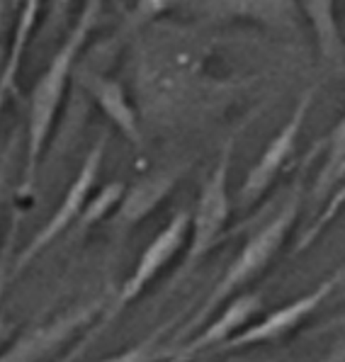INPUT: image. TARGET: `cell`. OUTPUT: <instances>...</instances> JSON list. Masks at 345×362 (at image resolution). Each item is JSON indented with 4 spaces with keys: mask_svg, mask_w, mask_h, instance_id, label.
Returning <instances> with one entry per match:
<instances>
[{
    "mask_svg": "<svg viewBox=\"0 0 345 362\" xmlns=\"http://www.w3.org/2000/svg\"><path fill=\"white\" fill-rule=\"evenodd\" d=\"M311 156L324 153V165L319 168L314 177V185L309 187V197L316 207H324L333 192L345 182V112L341 119L333 124V129L326 134L321 141L314 144V148L309 151Z\"/></svg>",
    "mask_w": 345,
    "mask_h": 362,
    "instance_id": "obj_15",
    "label": "cell"
},
{
    "mask_svg": "<svg viewBox=\"0 0 345 362\" xmlns=\"http://www.w3.org/2000/svg\"><path fill=\"white\" fill-rule=\"evenodd\" d=\"M299 15L309 25L321 64L336 76H345V37L338 0H297Z\"/></svg>",
    "mask_w": 345,
    "mask_h": 362,
    "instance_id": "obj_13",
    "label": "cell"
},
{
    "mask_svg": "<svg viewBox=\"0 0 345 362\" xmlns=\"http://www.w3.org/2000/svg\"><path fill=\"white\" fill-rule=\"evenodd\" d=\"M185 163L165 165V168L144 173L131 185H127L119 204L112 211V229L117 233H127L136 229L141 221H146L170 197L177 182L185 175Z\"/></svg>",
    "mask_w": 345,
    "mask_h": 362,
    "instance_id": "obj_9",
    "label": "cell"
},
{
    "mask_svg": "<svg viewBox=\"0 0 345 362\" xmlns=\"http://www.w3.org/2000/svg\"><path fill=\"white\" fill-rule=\"evenodd\" d=\"M328 280H331V282H333V285H336V289H338V287H341V285H345V263H343L341 267H338V270H336V272H333V275H331V277H328Z\"/></svg>",
    "mask_w": 345,
    "mask_h": 362,
    "instance_id": "obj_24",
    "label": "cell"
},
{
    "mask_svg": "<svg viewBox=\"0 0 345 362\" xmlns=\"http://www.w3.org/2000/svg\"><path fill=\"white\" fill-rule=\"evenodd\" d=\"M333 292H336V285H333L331 280H324L319 287L311 289V292H307L304 297L294 299V302H289V304L277 306L275 311H270V314L265 316V319H260L258 324L246 326L241 333H236V336H233L224 348L226 350H241V348H248V345L277 341V338L297 331V328L302 326L304 321H307Z\"/></svg>",
    "mask_w": 345,
    "mask_h": 362,
    "instance_id": "obj_10",
    "label": "cell"
},
{
    "mask_svg": "<svg viewBox=\"0 0 345 362\" xmlns=\"http://www.w3.org/2000/svg\"><path fill=\"white\" fill-rule=\"evenodd\" d=\"M316 93H319V86L314 83V86H309L307 90L299 95L294 110L285 119V124H282L280 132L268 141V146L263 148L260 158L248 168L241 187H238V197H236L241 209L255 207V204L265 197V192L277 182L282 170L287 168V163L292 160L294 151H297V144H299V136H302L304 124H307V117L316 103Z\"/></svg>",
    "mask_w": 345,
    "mask_h": 362,
    "instance_id": "obj_5",
    "label": "cell"
},
{
    "mask_svg": "<svg viewBox=\"0 0 345 362\" xmlns=\"http://www.w3.org/2000/svg\"><path fill=\"white\" fill-rule=\"evenodd\" d=\"M233 139L224 144L216 165L204 177L197 194V204L192 209L190 219V238H187L185 253H182L177 280L194 270L204 258L216 248V243L224 238L226 224L231 219V194H229V173H231Z\"/></svg>",
    "mask_w": 345,
    "mask_h": 362,
    "instance_id": "obj_3",
    "label": "cell"
},
{
    "mask_svg": "<svg viewBox=\"0 0 345 362\" xmlns=\"http://www.w3.org/2000/svg\"><path fill=\"white\" fill-rule=\"evenodd\" d=\"M81 88L86 95L100 107V112L107 117V122L115 127L131 146L141 148V122H139V112L131 105L129 95H127L124 86L117 78H110L105 74H95V71H86L78 78Z\"/></svg>",
    "mask_w": 345,
    "mask_h": 362,
    "instance_id": "obj_12",
    "label": "cell"
},
{
    "mask_svg": "<svg viewBox=\"0 0 345 362\" xmlns=\"http://www.w3.org/2000/svg\"><path fill=\"white\" fill-rule=\"evenodd\" d=\"M103 5L105 0H83L81 10H78L74 20V27L69 30V35L59 44L54 57L49 59L47 69L42 71V76L32 86L25 124V165H22V180L18 190L20 199H27L35 192L39 163H42V156L47 151L49 139H52L54 124L59 119L69 86L74 81L78 59H81L83 49H86L90 32L95 30Z\"/></svg>",
    "mask_w": 345,
    "mask_h": 362,
    "instance_id": "obj_1",
    "label": "cell"
},
{
    "mask_svg": "<svg viewBox=\"0 0 345 362\" xmlns=\"http://www.w3.org/2000/svg\"><path fill=\"white\" fill-rule=\"evenodd\" d=\"M15 231H18V216L13 219V226H10V233L5 238L3 246V255H0V350L5 348L10 341L15 338V326L8 321V316L3 314V294H5V285L13 275H10V267H13V241H15Z\"/></svg>",
    "mask_w": 345,
    "mask_h": 362,
    "instance_id": "obj_18",
    "label": "cell"
},
{
    "mask_svg": "<svg viewBox=\"0 0 345 362\" xmlns=\"http://www.w3.org/2000/svg\"><path fill=\"white\" fill-rule=\"evenodd\" d=\"M15 156H18V132L10 134L8 144L0 151V211H3V204L8 199V190H10V177H13L15 170Z\"/></svg>",
    "mask_w": 345,
    "mask_h": 362,
    "instance_id": "obj_19",
    "label": "cell"
},
{
    "mask_svg": "<svg viewBox=\"0 0 345 362\" xmlns=\"http://www.w3.org/2000/svg\"><path fill=\"white\" fill-rule=\"evenodd\" d=\"M165 338V326H158L151 336H146L144 341H139L131 348L122 350V353L112 355V358H105L100 362H163L165 358H172V353L163 345Z\"/></svg>",
    "mask_w": 345,
    "mask_h": 362,
    "instance_id": "obj_17",
    "label": "cell"
},
{
    "mask_svg": "<svg viewBox=\"0 0 345 362\" xmlns=\"http://www.w3.org/2000/svg\"><path fill=\"white\" fill-rule=\"evenodd\" d=\"M328 328H331V331H338V336L345 338V314L338 316V319H333L331 324H328Z\"/></svg>",
    "mask_w": 345,
    "mask_h": 362,
    "instance_id": "obj_23",
    "label": "cell"
},
{
    "mask_svg": "<svg viewBox=\"0 0 345 362\" xmlns=\"http://www.w3.org/2000/svg\"><path fill=\"white\" fill-rule=\"evenodd\" d=\"M105 311H107V299L100 297L64 311L47 324L32 326L30 331L15 336L0 350V362H47L54 353L66 348L71 338L90 328L93 321L103 316Z\"/></svg>",
    "mask_w": 345,
    "mask_h": 362,
    "instance_id": "obj_7",
    "label": "cell"
},
{
    "mask_svg": "<svg viewBox=\"0 0 345 362\" xmlns=\"http://www.w3.org/2000/svg\"><path fill=\"white\" fill-rule=\"evenodd\" d=\"M190 219H192L190 209H177L168 219V224L156 233L153 241L141 250V258H139L136 267L131 270V275L117 289L112 304L103 314V324L112 321L122 309H127L131 302H136L144 294V289L151 285L156 277L185 250L187 238H190Z\"/></svg>",
    "mask_w": 345,
    "mask_h": 362,
    "instance_id": "obj_6",
    "label": "cell"
},
{
    "mask_svg": "<svg viewBox=\"0 0 345 362\" xmlns=\"http://www.w3.org/2000/svg\"><path fill=\"white\" fill-rule=\"evenodd\" d=\"M76 8V0H44V18L52 25L61 27L64 22L71 20Z\"/></svg>",
    "mask_w": 345,
    "mask_h": 362,
    "instance_id": "obj_21",
    "label": "cell"
},
{
    "mask_svg": "<svg viewBox=\"0 0 345 362\" xmlns=\"http://www.w3.org/2000/svg\"><path fill=\"white\" fill-rule=\"evenodd\" d=\"M319 362H345V338H338L336 345Z\"/></svg>",
    "mask_w": 345,
    "mask_h": 362,
    "instance_id": "obj_22",
    "label": "cell"
},
{
    "mask_svg": "<svg viewBox=\"0 0 345 362\" xmlns=\"http://www.w3.org/2000/svg\"><path fill=\"white\" fill-rule=\"evenodd\" d=\"M124 187L127 185L122 180L107 182V185L100 187L95 192V197L88 199V204L83 207L81 216H78V221L74 224L76 233H86L88 229H93L95 224H100L103 219H107V216L117 209V204H119L122 194H124Z\"/></svg>",
    "mask_w": 345,
    "mask_h": 362,
    "instance_id": "obj_16",
    "label": "cell"
},
{
    "mask_svg": "<svg viewBox=\"0 0 345 362\" xmlns=\"http://www.w3.org/2000/svg\"><path fill=\"white\" fill-rule=\"evenodd\" d=\"M341 25H343V37H345V13H343V20H341Z\"/></svg>",
    "mask_w": 345,
    "mask_h": 362,
    "instance_id": "obj_25",
    "label": "cell"
},
{
    "mask_svg": "<svg viewBox=\"0 0 345 362\" xmlns=\"http://www.w3.org/2000/svg\"><path fill=\"white\" fill-rule=\"evenodd\" d=\"M192 10L207 22H243L285 37L302 22L297 0H194Z\"/></svg>",
    "mask_w": 345,
    "mask_h": 362,
    "instance_id": "obj_8",
    "label": "cell"
},
{
    "mask_svg": "<svg viewBox=\"0 0 345 362\" xmlns=\"http://www.w3.org/2000/svg\"><path fill=\"white\" fill-rule=\"evenodd\" d=\"M105 151H107V132L100 134L98 141L93 144L90 151L86 153V158H83L76 177L71 180L69 190L64 192V199H61L59 207L52 211V216H49L47 221H44L42 229L30 238V243H27L20 253H15L10 275H20L44 248L52 246L61 233L69 231L71 226L76 224L83 207H86L88 199L93 197V192H95V187H98L100 170H103V163H105Z\"/></svg>",
    "mask_w": 345,
    "mask_h": 362,
    "instance_id": "obj_4",
    "label": "cell"
},
{
    "mask_svg": "<svg viewBox=\"0 0 345 362\" xmlns=\"http://www.w3.org/2000/svg\"><path fill=\"white\" fill-rule=\"evenodd\" d=\"M25 0H0V42H8Z\"/></svg>",
    "mask_w": 345,
    "mask_h": 362,
    "instance_id": "obj_20",
    "label": "cell"
},
{
    "mask_svg": "<svg viewBox=\"0 0 345 362\" xmlns=\"http://www.w3.org/2000/svg\"><path fill=\"white\" fill-rule=\"evenodd\" d=\"M304 197H307V182H304V168H302L299 175L294 177V182H292V187H289L282 207L277 209L260 229H255L253 236H248V241L243 243V248L238 250V255L233 258V263L224 270L221 280L216 282L214 289L209 292V297L204 299L199 314L194 316V324L204 321L211 314L214 306H219V304H224L226 299L236 297L238 289H243L263 275L265 267L277 258V253L282 250L285 241L289 238V233L294 229V224H297Z\"/></svg>",
    "mask_w": 345,
    "mask_h": 362,
    "instance_id": "obj_2",
    "label": "cell"
},
{
    "mask_svg": "<svg viewBox=\"0 0 345 362\" xmlns=\"http://www.w3.org/2000/svg\"><path fill=\"white\" fill-rule=\"evenodd\" d=\"M42 18H44V0H25L22 3L15 30L8 39V54H5L3 71H0V112H3V107L8 105L10 98L18 95L22 64H25L27 49H30L32 37L37 35Z\"/></svg>",
    "mask_w": 345,
    "mask_h": 362,
    "instance_id": "obj_14",
    "label": "cell"
},
{
    "mask_svg": "<svg viewBox=\"0 0 345 362\" xmlns=\"http://www.w3.org/2000/svg\"><path fill=\"white\" fill-rule=\"evenodd\" d=\"M263 311V297L258 292H243L231 297L229 306L211 321L209 326H204L192 341L182 343L175 353V358H170V362H187L192 360L199 350L214 348V345H226L236 333H241L243 328L250 326V321Z\"/></svg>",
    "mask_w": 345,
    "mask_h": 362,
    "instance_id": "obj_11",
    "label": "cell"
}]
</instances>
